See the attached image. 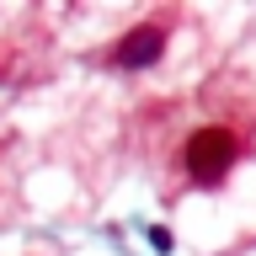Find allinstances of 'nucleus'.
<instances>
[{
    "instance_id": "nucleus-1",
    "label": "nucleus",
    "mask_w": 256,
    "mask_h": 256,
    "mask_svg": "<svg viewBox=\"0 0 256 256\" xmlns=\"http://www.w3.org/2000/svg\"><path fill=\"white\" fill-rule=\"evenodd\" d=\"M240 155H246V134L240 128L203 123V128H192L187 144H182V171H187L192 187H219Z\"/></svg>"
},
{
    "instance_id": "nucleus-2",
    "label": "nucleus",
    "mask_w": 256,
    "mask_h": 256,
    "mask_svg": "<svg viewBox=\"0 0 256 256\" xmlns=\"http://www.w3.org/2000/svg\"><path fill=\"white\" fill-rule=\"evenodd\" d=\"M166 43H171V27L166 22H139V27H128L118 43H112L107 59L118 64V70H150V64L166 54Z\"/></svg>"
},
{
    "instance_id": "nucleus-3",
    "label": "nucleus",
    "mask_w": 256,
    "mask_h": 256,
    "mask_svg": "<svg viewBox=\"0 0 256 256\" xmlns=\"http://www.w3.org/2000/svg\"><path fill=\"white\" fill-rule=\"evenodd\" d=\"M150 246H155V251H171V235H166V230L155 224V230H150Z\"/></svg>"
}]
</instances>
